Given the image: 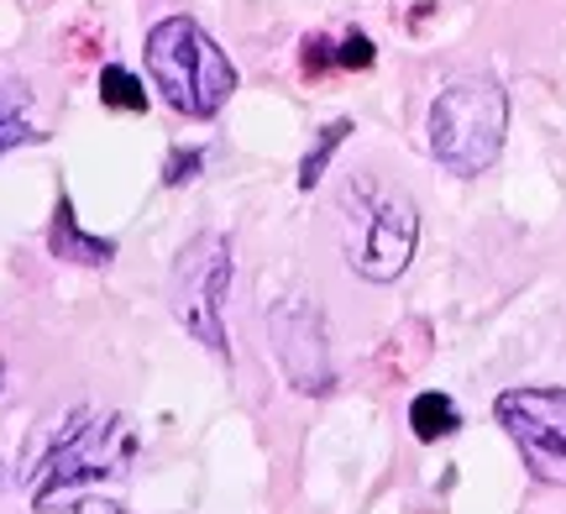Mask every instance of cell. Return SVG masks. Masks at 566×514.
Wrapping results in <instances>:
<instances>
[{
	"mask_svg": "<svg viewBox=\"0 0 566 514\" xmlns=\"http://www.w3.org/2000/svg\"><path fill=\"white\" fill-rule=\"evenodd\" d=\"M409 431H415V441H446V436L462 431V410L451 405V394L441 389H424L415 394V405H409Z\"/></svg>",
	"mask_w": 566,
	"mask_h": 514,
	"instance_id": "9",
	"label": "cell"
},
{
	"mask_svg": "<svg viewBox=\"0 0 566 514\" xmlns=\"http://www.w3.org/2000/svg\"><path fill=\"white\" fill-rule=\"evenodd\" d=\"M48 252H53V258H63V263L105 268L111 258H116V242H111V237H90V231L80 227L74 206H69V195H63L59 210H53V227H48Z\"/></svg>",
	"mask_w": 566,
	"mask_h": 514,
	"instance_id": "8",
	"label": "cell"
},
{
	"mask_svg": "<svg viewBox=\"0 0 566 514\" xmlns=\"http://www.w3.org/2000/svg\"><path fill=\"white\" fill-rule=\"evenodd\" d=\"M101 101L111 105V111H132V116H142V111H147V90H142V80L132 74V69L111 63V69H101Z\"/></svg>",
	"mask_w": 566,
	"mask_h": 514,
	"instance_id": "11",
	"label": "cell"
},
{
	"mask_svg": "<svg viewBox=\"0 0 566 514\" xmlns=\"http://www.w3.org/2000/svg\"><path fill=\"white\" fill-rule=\"evenodd\" d=\"M373 59H378V48L367 32H346V42L336 48V69H373Z\"/></svg>",
	"mask_w": 566,
	"mask_h": 514,
	"instance_id": "14",
	"label": "cell"
},
{
	"mask_svg": "<svg viewBox=\"0 0 566 514\" xmlns=\"http://www.w3.org/2000/svg\"><path fill=\"white\" fill-rule=\"evenodd\" d=\"M268 342H273V357H279L283 378L300 394L321 399L336 384V368H331V326H325L321 305L310 294H283L279 305L268 310Z\"/></svg>",
	"mask_w": 566,
	"mask_h": 514,
	"instance_id": "7",
	"label": "cell"
},
{
	"mask_svg": "<svg viewBox=\"0 0 566 514\" xmlns=\"http://www.w3.org/2000/svg\"><path fill=\"white\" fill-rule=\"evenodd\" d=\"M74 514H126L116 499H101V494H84L80 504H74Z\"/></svg>",
	"mask_w": 566,
	"mask_h": 514,
	"instance_id": "16",
	"label": "cell"
},
{
	"mask_svg": "<svg viewBox=\"0 0 566 514\" xmlns=\"http://www.w3.org/2000/svg\"><path fill=\"white\" fill-rule=\"evenodd\" d=\"M205 168V153L200 147H179V153H168V168H163V185L168 189H179V185H189L195 174Z\"/></svg>",
	"mask_w": 566,
	"mask_h": 514,
	"instance_id": "13",
	"label": "cell"
},
{
	"mask_svg": "<svg viewBox=\"0 0 566 514\" xmlns=\"http://www.w3.org/2000/svg\"><path fill=\"white\" fill-rule=\"evenodd\" d=\"M346 137H352V122H331L321 132V137H315V147H310V153H304V164H300V189H315L325 179V168H331V158H336V147L346 143Z\"/></svg>",
	"mask_w": 566,
	"mask_h": 514,
	"instance_id": "12",
	"label": "cell"
},
{
	"mask_svg": "<svg viewBox=\"0 0 566 514\" xmlns=\"http://www.w3.org/2000/svg\"><path fill=\"white\" fill-rule=\"evenodd\" d=\"M325 69H336V42L304 38V74H310V80H321Z\"/></svg>",
	"mask_w": 566,
	"mask_h": 514,
	"instance_id": "15",
	"label": "cell"
},
{
	"mask_svg": "<svg viewBox=\"0 0 566 514\" xmlns=\"http://www.w3.org/2000/svg\"><path fill=\"white\" fill-rule=\"evenodd\" d=\"M0 394H6V373H0Z\"/></svg>",
	"mask_w": 566,
	"mask_h": 514,
	"instance_id": "18",
	"label": "cell"
},
{
	"mask_svg": "<svg viewBox=\"0 0 566 514\" xmlns=\"http://www.w3.org/2000/svg\"><path fill=\"white\" fill-rule=\"evenodd\" d=\"M0 489H6V468H0Z\"/></svg>",
	"mask_w": 566,
	"mask_h": 514,
	"instance_id": "17",
	"label": "cell"
},
{
	"mask_svg": "<svg viewBox=\"0 0 566 514\" xmlns=\"http://www.w3.org/2000/svg\"><path fill=\"white\" fill-rule=\"evenodd\" d=\"M420 248V210L405 189L357 174L342 195V252L346 268L367 284H394Z\"/></svg>",
	"mask_w": 566,
	"mask_h": 514,
	"instance_id": "2",
	"label": "cell"
},
{
	"mask_svg": "<svg viewBox=\"0 0 566 514\" xmlns=\"http://www.w3.org/2000/svg\"><path fill=\"white\" fill-rule=\"evenodd\" d=\"M137 457V431L122 415H95V410H69L42 441L38 462H27V494L32 510L53 514L63 504H80L90 483L122 478Z\"/></svg>",
	"mask_w": 566,
	"mask_h": 514,
	"instance_id": "1",
	"label": "cell"
},
{
	"mask_svg": "<svg viewBox=\"0 0 566 514\" xmlns=\"http://www.w3.org/2000/svg\"><path fill=\"white\" fill-rule=\"evenodd\" d=\"M231 242L221 231H200L195 242H184L174 279H168V305L179 315V326L216 357H231L226 347V294H231Z\"/></svg>",
	"mask_w": 566,
	"mask_h": 514,
	"instance_id": "5",
	"label": "cell"
},
{
	"mask_svg": "<svg viewBox=\"0 0 566 514\" xmlns=\"http://www.w3.org/2000/svg\"><path fill=\"white\" fill-rule=\"evenodd\" d=\"M142 59H147V74L158 84V95L174 105L179 116H189V122L216 116V111L237 95V69H231V59L216 48V38H210L195 17L158 21V27L147 32Z\"/></svg>",
	"mask_w": 566,
	"mask_h": 514,
	"instance_id": "3",
	"label": "cell"
},
{
	"mask_svg": "<svg viewBox=\"0 0 566 514\" xmlns=\"http://www.w3.org/2000/svg\"><path fill=\"white\" fill-rule=\"evenodd\" d=\"M493 420L520 447L530 478L566 489V389H546V384L504 389L493 399Z\"/></svg>",
	"mask_w": 566,
	"mask_h": 514,
	"instance_id": "6",
	"label": "cell"
},
{
	"mask_svg": "<svg viewBox=\"0 0 566 514\" xmlns=\"http://www.w3.org/2000/svg\"><path fill=\"white\" fill-rule=\"evenodd\" d=\"M38 132H32V95H27V84H0V158L11 153V147L32 143Z\"/></svg>",
	"mask_w": 566,
	"mask_h": 514,
	"instance_id": "10",
	"label": "cell"
},
{
	"mask_svg": "<svg viewBox=\"0 0 566 514\" xmlns=\"http://www.w3.org/2000/svg\"><path fill=\"white\" fill-rule=\"evenodd\" d=\"M509 137V95L499 80L488 74H467V80H451L430 105V153L436 164L462 174V179H478L499 164Z\"/></svg>",
	"mask_w": 566,
	"mask_h": 514,
	"instance_id": "4",
	"label": "cell"
}]
</instances>
